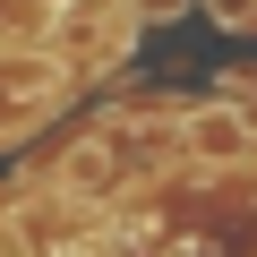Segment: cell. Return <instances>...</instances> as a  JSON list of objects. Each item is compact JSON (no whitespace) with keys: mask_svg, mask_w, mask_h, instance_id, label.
Here are the masks:
<instances>
[{"mask_svg":"<svg viewBox=\"0 0 257 257\" xmlns=\"http://www.w3.org/2000/svg\"><path fill=\"white\" fill-rule=\"evenodd\" d=\"M52 103H60V69L43 52H9V60H0V138L35 128Z\"/></svg>","mask_w":257,"mask_h":257,"instance_id":"cell-1","label":"cell"},{"mask_svg":"<svg viewBox=\"0 0 257 257\" xmlns=\"http://www.w3.org/2000/svg\"><path fill=\"white\" fill-rule=\"evenodd\" d=\"M52 189L60 197H86V189H111V146H77L52 163Z\"/></svg>","mask_w":257,"mask_h":257,"instance_id":"cell-2","label":"cell"},{"mask_svg":"<svg viewBox=\"0 0 257 257\" xmlns=\"http://www.w3.org/2000/svg\"><path fill=\"white\" fill-rule=\"evenodd\" d=\"M240 146H248V128L231 111H197V155H240Z\"/></svg>","mask_w":257,"mask_h":257,"instance_id":"cell-3","label":"cell"},{"mask_svg":"<svg viewBox=\"0 0 257 257\" xmlns=\"http://www.w3.org/2000/svg\"><path fill=\"white\" fill-rule=\"evenodd\" d=\"M189 0H138V18H180Z\"/></svg>","mask_w":257,"mask_h":257,"instance_id":"cell-4","label":"cell"}]
</instances>
